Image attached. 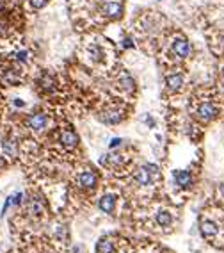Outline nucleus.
Listing matches in <instances>:
<instances>
[{
	"label": "nucleus",
	"instance_id": "0eeeda50",
	"mask_svg": "<svg viewBox=\"0 0 224 253\" xmlns=\"http://www.w3.org/2000/svg\"><path fill=\"white\" fill-rule=\"evenodd\" d=\"M114 205H116V196H114V194H105V196L100 198V202H98L100 211L107 212V214L114 211Z\"/></svg>",
	"mask_w": 224,
	"mask_h": 253
},
{
	"label": "nucleus",
	"instance_id": "412c9836",
	"mask_svg": "<svg viewBox=\"0 0 224 253\" xmlns=\"http://www.w3.org/2000/svg\"><path fill=\"white\" fill-rule=\"evenodd\" d=\"M219 189H221V194H223V196H224V182L221 184V188H219Z\"/></svg>",
	"mask_w": 224,
	"mask_h": 253
},
{
	"label": "nucleus",
	"instance_id": "4468645a",
	"mask_svg": "<svg viewBox=\"0 0 224 253\" xmlns=\"http://www.w3.org/2000/svg\"><path fill=\"white\" fill-rule=\"evenodd\" d=\"M123 120V114L119 113V111H107V113H103V116H102V122H105V123H119Z\"/></svg>",
	"mask_w": 224,
	"mask_h": 253
},
{
	"label": "nucleus",
	"instance_id": "dca6fc26",
	"mask_svg": "<svg viewBox=\"0 0 224 253\" xmlns=\"http://www.w3.org/2000/svg\"><path fill=\"white\" fill-rule=\"evenodd\" d=\"M27 211L32 216H39L43 212V202L39 200V198H32L27 205Z\"/></svg>",
	"mask_w": 224,
	"mask_h": 253
},
{
	"label": "nucleus",
	"instance_id": "423d86ee",
	"mask_svg": "<svg viewBox=\"0 0 224 253\" xmlns=\"http://www.w3.org/2000/svg\"><path fill=\"white\" fill-rule=\"evenodd\" d=\"M79 186H82V188H94L96 186V182H98V178H96V173H93V171H84V173L79 175Z\"/></svg>",
	"mask_w": 224,
	"mask_h": 253
},
{
	"label": "nucleus",
	"instance_id": "f257e3e1",
	"mask_svg": "<svg viewBox=\"0 0 224 253\" xmlns=\"http://www.w3.org/2000/svg\"><path fill=\"white\" fill-rule=\"evenodd\" d=\"M159 177H160L159 168L153 164H146L136 171V182L139 184V186H149V184L155 182V178H159Z\"/></svg>",
	"mask_w": 224,
	"mask_h": 253
},
{
	"label": "nucleus",
	"instance_id": "aec40b11",
	"mask_svg": "<svg viewBox=\"0 0 224 253\" xmlns=\"http://www.w3.org/2000/svg\"><path fill=\"white\" fill-rule=\"evenodd\" d=\"M119 145H121V139H119V137L111 141V148H116V146H119Z\"/></svg>",
	"mask_w": 224,
	"mask_h": 253
},
{
	"label": "nucleus",
	"instance_id": "1a4fd4ad",
	"mask_svg": "<svg viewBox=\"0 0 224 253\" xmlns=\"http://www.w3.org/2000/svg\"><path fill=\"white\" fill-rule=\"evenodd\" d=\"M61 141H62V145H64L66 148H75V146L79 145V137H77V134H75L73 130H64V132H62Z\"/></svg>",
	"mask_w": 224,
	"mask_h": 253
},
{
	"label": "nucleus",
	"instance_id": "6ab92c4d",
	"mask_svg": "<svg viewBox=\"0 0 224 253\" xmlns=\"http://www.w3.org/2000/svg\"><path fill=\"white\" fill-rule=\"evenodd\" d=\"M16 59H18V61H27L28 54L27 52H18V54H16Z\"/></svg>",
	"mask_w": 224,
	"mask_h": 253
},
{
	"label": "nucleus",
	"instance_id": "a211bd4d",
	"mask_svg": "<svg viewBox=\"0 0 224 253\" xmlns=\"http://www.w3.org/2000/svg\"><path fill=\"white\" fill-rule=\"evenodd\" d=\"M47 2L48 0H28V4H30V7H32L34 11H39L41 7H45Z\"/></svg>",
	"mask_w": 224,
	"mask_h": 253
},
{
	"label": "nucleus",
	"instance_id": "4be33fe9",
	"mask_svg": "<svg viewBox=\"0 0 224 253\" xmlns=\"http://www.w3.org/2000/svg\"><path fill=\"white\" fill-rule=\"evenodd\" d=\"M0 150H2V139H0Z\"/></svg>",
	"mask_w": 224,
	"mask_h": 253
},
{
	"label": "nucleus",
	"instance_id": "9d476101",
	"mask_svg": "<svg viewBox=\"0 0 224 253\" xmlns=\"http://www.w3.org/2000/svg\"><path fill=\"white\" fill-rule=\"evenodd\" d=\"M174 184L180 188H189L192 184V175L189 171H174Z\"/></svg>",
	"mask_w": 224,
	"mask_h": 253
},
{
	"label": "nucleus",
	"instance_id": "20e7f679",
	"mask_svg": "<svg viewBox=\"0 0 224 253\" xmlns=\"http://www.w3.org/2000/svg\"><path fill=\"white\" fill-rule=\"evenodd\" d=\"M199 230H201V235H203V237L210 239V237H215V235H217L219 226H217V223H214L212 220H205V221H201Z\"/></svg>",
	"mask_w": 224,
	"mask_h": 253
},
{
	"label": "nucleus",
	"instance_id": "6e6552de",
	"mask_svg": "<svg viewBox=\"0 0 224 253\" xmlns=\"http://www.w3.org/2000/svg\"><path fill=\"white\" fill-rule=\"evenodd\" d=\"M103 13L107 14L109 18H119L123 13V5L117 4V2H109V4H105V7H103Z\"/></svg>",
	"mask_w": 224,
	"mask_h": 253
},
{
	"label": "nucleus",
	"instance_id": "39448f33",
	"mask_svg": "<svg viewBox=\"0 0 224 253\" xmlns=\"http://www.w3.org/2000/svg\"><path fill=\"white\" fill-rule=\"evenodd\" d=\"M173 52L178 57H187L191 54V45L187 39H176V41H173Z\"/></svg>",
	"mask_w": 224,
	"mask_h": 253
},
{
	"label": "nucleus",
	"instance_id": "f3484780",
	"mask_svg": "<svg viewBox=\"0 0 224 253\" xmlns=\"http://www.w3.org/2000/svg\"><path fill=\"white\" fill-rule=\"evenodd\" d=\"M119 84H121L125 89H134V80H132L130 75H123L121 80H119Z\"/></svg>",
	"mask_w": 224,
	"mask_h": 253
},
{
	"label": "nucleus",
	"instance_id": "f8f14e48",
	"mask_svg": "<svg viewBox=\"0 0 224 253\" xmlns=\"http://www.w3.org/2000/svg\"><path fill=\"white\" fill-rule=\"evenodd\" d=\"M116 246H114V241L109 239V237H103L100 239V243L96 244V253H114Z\"/></svg>",
	"mask_w": 224,
	"mask_h": 253
},
{
	"label": "nucleus",
	"instance_id": "2eb2a0df",
	"mask_svg": "<svg viewBox=\"0 0 224 253\" xmlns=\"http://www.w3.org/2000/svg\"><path fill=\"white\" fill-rule=\"evenodd\" d=\"M157 223H159V226L168 228V226H171V223H173V216L169 214L168 211H160L159 214H157Z\"/></svg>",
	"mask_w": 224,
	"mask_h": 253
},
{
	"label": "nucleus",
	"instance_id": "ddd939ff",
	"mask_svg": "<svg viewBox=\"0 0 224 253\" xmlns=\"http://www.w3.org/2000/svg\"><path fill=\"white\" fill-rule=\"evenodd\" d=\"M166 82H168L169 89L176 91V89H180L183 86V75L182 73H173V75H169L168 79H166Z\"/></svg>",
	"mask_w": 224,
	"mask_h": 253
},
{
	"label": "nucleus",
	"instance_id": "f03ea898",
	"mask_svg": "<svg viewBox=\"0 0 224 253\" xmlns=\"http://www.w3.org/2000/svg\"><path fill=\"white\" fill-rule=\"evenodd\" d=\"M48 125V116L45 113H34L27 118V126L34 132L45 130Z\"/></svg>",
	"mask_w": 224,
	"mask_h": 253
},
{
	"label": "nucleus",
	"instance_id": "9b49d317",
	"mask_svg": "<svg viewBox=\"0 0 224 253\" xmlns=\"http://www.w3.org/2000/svg\"><path fill=\"white\" fill-rule=\"evenodd\" d=\"M16 141H14V137H5L4 141H2V152H4V155H7V157H14L16 155Z\"/></svg>",
	"mask_w": 224,
	"mask_h": 253
},
{
	"label": "nucleus",
	"instance_id": "7ed1b4c3",
	"mask_svg": "<svg viewBox=\"0 0 224 253\" xmlns=\"http://www.w3.org/2000/svg\"><path fill=\"white\" fill-rule=\"evenodd\" d=\"M196 114L199 116V120H203V122H212V120L217 116V107H215L212 102H203V103H199Z\"/></svg>",
	"mask_w": 224,
	"mask_h": 253
}]
</instances>
